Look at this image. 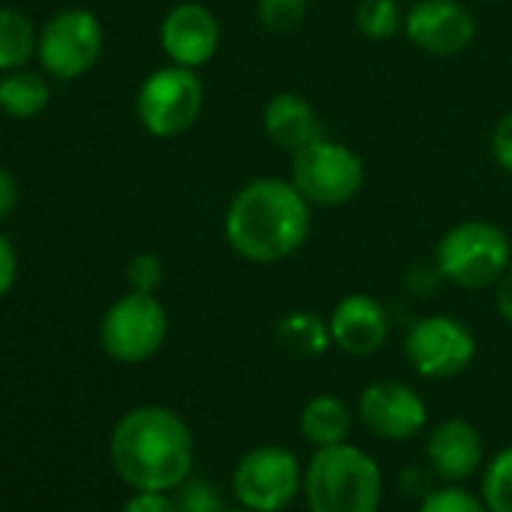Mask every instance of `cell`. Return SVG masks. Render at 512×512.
<instances>
[{
    "mask_svg": "<svg viewBox=\"0 0 512 512\" xmlns=\"http://www.w3.org/2000/svg\"><path fill=\"white\" fill-rule=\"evenodd\" d=\"M16 208H19V181L7 166H0V223L10 220Z\"/></svg>",
    "mask_w": 512,
    "mask_h": 512,
    "instance_id": "cell-30",
    "label": "cell"
},
{
    "mask_svg": "<svg viewBox=\"0 0 512 512\" xmlns=\"http://www.w3.org/2000/svg\"><path fill=\"white\" fill-rule=\"evenodd\" d=\"M476 4H497V0H476Z\"/></svg>",
    "mask_w": 512,
    "mask_h": 512,
    "instance_id": "cell-33",
    "label": "cell"
},
{
    "mask_svg": "<svg viewBox=\"0 0 512 512\" xmlns=\"http://www.w3.org/2000/svg\"><path fill=\"white\" fill-rule=\"evenodd\" d=\"M512 266V241L491 220H461L449 226L434 247V269L440 281L461 290H485Z\"/></svg>",
    "mask_w": 512,
    "mask_h": 512,
    "instance_id": "cell-4",
    "label": "cell"
},
{
    "mask_svg": "<svg viewBox=\"0 0 512 512\" xmlns=\"http://www.w3.org/2000/svg\"><path fill=\"white\" fill-rule=\"evenodd\" d=\"M220 512H250V509H247V506H241V503H238V506H223V509H220Z\"/></svg>",
    "mask_w": 512,
    "mask_h": 512,
    "instance_id": "cell-32",
    "label": "cell"
},
{
    "mask_svg": "<svg viewBox=\"0 0 512 512\" xmlns=\"http://www.w3.org/2000/svg\"><path fill=\"white\" fill-rule=\"evenodd\" d=\"M205 85L190 67L166 64L148 73L136 91V118L154 139H178L199 121Z\"/></svg>",
    "mask_w": 512,
    "mask_h": 512,
    "instance_id": "cell-5",
    "label": "cell"
},
{
    "mask_svg": "<svg viewBox=\"0 0 512 512\" xmlns=\"http://www.w3.org/2000/svg\"><path fill=\"white\" fill-rule=\"evenodd\" d=\"M305 482V467L296 452L281 443H263L244 452L232 470V494L250 512L287 509Z\"/></svg>",
    "mask_w": 512,
    "mask_h": 512,
    "instance_id": "cell-8",
    "label": "cell"
},
{
    "mask_svg": "<svg viewBox=\"0 0 512 512\" xmlns=\"http://www.w3.org/2000/svg\"><path fill=\"white\" fill-rule=\"evenodd\" d=\"M314 205L290 178H253L235 190L223 214V235L235 256L253 266L284 263L311 235Z\"/></svg>",
    "mask_w": 512,
    "mask_h": 512,
    "instance_id": "cell-1",
    "label": "cell"
},
{
    "mask_svg": "<svg viewBox=\"0 0 512 512\" xmlns=\"http://www.w3.org/2000/svg\"><path fill=\"white\" fill-rule=\"evenodd\" d=\"M356 31L371 43H386L404 34V13L398 0H359L353 13Z\"/></svg>",
    "mask_w": 512,
    "mask_h": 512,
    "instance_id": "cell-21",
    "label": "cell"
},
{
    "mask_svg": "<svg viewBox=\"0 0 512 512\" xmlns=\"http://www.w3.org/2000/svg\"><path fill=\"white\" fill-rule=\"evenodd\" d=\"M299 428L314 449L347 443L353 431V413L338 395H314L299 413Z\"/></svg>",
    "mask_w": 512,
    "mask_h": 512,
    "instance_id": "cell-17",
    "label": "cell"
},
{
    "mask_svg": "<svg viewBox=\"0 0 512 512\" xmlns=\"http://www.w3.org/2000/svg\"><path fill=\"white\" fill-rule=\"evenodd\" d=\"M302 494L308 512H377L383 500L380 464L353 443L314 449Z\"/></svg>",
    "mask_w": 512,
    "mask_h": 512,
    "instance_id": "cell-3",
    "label": "cell"
},
{
    "mask_svg": "<svg viewBox=\"0 0 512 512\" xmlns=\"http://www.w3.org/2000/svg\"><path fill=\"white\" fill-rule=\"evenodd\" d=\"M19 281V253L7 232H0V299L10 296Z\"/></svg>",
    "mask_w": 512,
    "mask_h": 512,
    "instance_id": "cell-28",
    "label": "cell"
},
{
    "mask_svg": "<svg viewBox=\"0 0 512 512\" xmlns=\"http://www.w3.org/2000/svg\"><path fill=\"white\" fill-rule=\"evenodd\" d=\"M311 0H256V22L269 34H293L305 25Z\"/></svg>",
    "mask_w": 512,
    "mask_h": 512,
    "instance_id": "cell-23",
    "label": "cell"
},
{
    "mask_svg": "<svg viewBox=\"0 0 512 512\" xmlns=\"http://www.w3.org/2000/svg\"><path fill=\"white\" fill-rule=\"evenodd\" d=\"M40 31L16 7H0V73L22 70L37 58Z\"/></svg>",
    "mask_w": 512,
    "mask_h": 512,
    "instance_id": "cell-20",
    "label": "cell"
},
{
    "mask_svg": "<svg viewBox=\"0 0 512 512\" xmlns=\"http://www.w3.org/2000/svg\"><path fill=\"white\" fill-rule=\"evenodd\" d=\"M52 88L46 73L40 70H10L0 73V112L16 118V121H31L49 109Z\"/></svg>",
    "mask_w": 512,
    "mask_h": 512,
    "instance_id": "cell-18",
    "label": "cell"
},
{
    "mask_svg": "<svg viewBox=\"0 0 512 512\" xmlns=\"http://www.w3.org/2000/svg\"><path fill=\"white\" fill-rule=\"evenodd\" d=\"M275 341L293 359H320L332 347L329 320L314 311H290L275 323Z\"/></svg>",
    "mask_w": 512,
    "mask_h": 512,
    "instance_id": "cell-19",
    "label": "cell"
},
{
    "mask_svg": "<svg viewBox=\"0 0 512 512\" xmlns=\"http://www.w3.org/2000/svg\"><path fill=\"white\" fill-rule=\"evenodd\" d=\"M482 458H485L482 434L467 419L449 416L428 431L425 461L431 476L443 479L446 485H461L464 479L479 473Z\"/></svg>",
    "mask_w": 512,
    "mask_h": 512,
    "instance_id": "cell-15",
    "label": "cell"
},
{
    "mask_svg": "<svg viewBox=\"0 0 512 512\" xmlns=\"http://www.w3.org/2000/svg\"><path fill=\"white\" fill-rule=\"evenodd\" d=\"M121 512H178V506L166 491H133Z\"/></svg>",
    "mask_w": 512,
    "mask_h": 512,
    "instance_id": "cell-29",
    "label": "cell"
},
{
    "mask_svg": "<svg viewBox=\"0 0 512 512\" xmlns=\"http://www.w3.org/2000/svg\"><path fill=\"white\" fill-rule=\"evenodd\" d=\"M263 133L281 151L296 154L305 145H311L314 139H320L323 127H320V115L308 97H302L296 91H278L263 106Z\"/></svg>",
    "mask_w": 512,
    "mask_h": 512,
    "instance_id": "cell-16",
    "label": "cell"
},
{
    "mask_svg": "<svg viewBox=\"0 0 512 512\" xmlns=\"http://www.w3.org/2000/svg\"><path fill=\"white\" fill-rule=\"evenodd\" d=\"M160 49L169 64L199 70L214 61L220 49V19L199 0H181L160 22Z\"/></svg>",
    "mask_w": 512,
    "mask_h": 512,
    "instance_id": "cell-13",
    "label": "cell"
},
{
    "mask_svg": "<svg viewBox=\"0 0 512 512\" xmlns=\"http://www.w3.org/2000/svg\"><path fill=\"white\" fill-rule=\"evenodd\" d=\"M290 181L302 190V196L311 205L341 208L362 193L365 163L350 145L320 136L293 154Z\"/></svg>",
    "mask_w": 512,
    "mask_h": 512,
    "instance_id": "cell-7",
    "label": "cell"
},
{
    "mask_svg": "<svg viewBox=\"0 0 512 512\" xmlns=\"http://www.w3.org/2000/svg\"><path fill=\"white\" fill-rule=\"evenodd\" d=\"M163 278H166V269H163V260L151 250H142L136 256H130L127 263V287L136 290V293H157L163 287Z\"/></svg>",
    "mask_w": 512,
    "mask_h": 512,
    "instance_id": "cell-25",
    "label": "cell"
},
{
    "mask_svg": "<svg viewBox=\"0 0 512 512\" xmlns=\"http://www.w3.org/2000/svg\"><path fill=\"white\" fill-rule=\"evenodd\" d=\"M491 154H494V163L512 175V109L503 112L491 130Z\"/></svg>",
    "mask_w": 512,
    "mask_h": 512,
    "instance_id": "cell-27",
    "label": "cell"
},
{
    "mask_svg": "<svg viewBox=\"0 0 512 512\" xmlns=\"http://www.w3.org/2000/svg\"><path fill=\"white\" fill-rule=\"evenodd\" d=\"M169 338V314L154 293L118 296L100 320V347L118 365L154 359Z\"/></svg>",
    "mask_w": 512,
    "mask_h": 512,
    "instance_id": "cell-6",
    "label": "cell"
},
{
    "mask_svg": "<svg viewBox=\"0 0 512 512\" xmlns=\"http://www.w3.org/2000/svg\"><path fill=\"white\" fill-rule=\"evenodd\" d=\"M482 500L488 512H512V446L500 449L482 470Z\"/></svg>",
    "mask_w": 512,
    "mask_h": 512,
    "instance_id": "cell-22",
    "label": "cell"
},
{
    "mask_svg": "<svg viewBox=\"0 0 512 512\" xmlns=\"http://www.w3.org/2000/svg\"><path fill=\"white\" fill-rule=\"evenodd\" d=\"M404 37L425 55L455 58L476 40V19L461 0H419L404 13Z\"/></svg>",
    "mask_w": 512,
    "mask_h": 512,
    "instance_id": "cell-11",
    "label": "cell"
},
{
    "mask_svg": "<svg viewBox=\"0 0 512 512\" xmlns=\"http://www.w3.org/2000/svg\"><path fill=\"white\" fill-rule=\"evenodd\" d=\"M494 308L497 314L512 326V266L500 275V281L494 284Z\"/></svg>",
    "mask_w": 512,
    "mask_h": 512,
    "instance_id": "cell-31",
    "label": "cell"
},
{
    "mask_svg": "<svg viewBox=\"0 0 512 512\" xmlns=\"http://www.w3.org/2000/svg\"><path fill=\"white\" fill-rule=\"evenodd\" d=\"M175 506H178V512H220L223 509L220 494L214 491V485H208L202 479H187L178 488Z\"/></svg>",
    "mask_w": 512,
    "mask_h": 512,
    "instance_id": "cell-26",
    "label": "cell"
},
{
    "mask_svg": "<svg viewBox=\"0 0 512 512\" xmlns=\"http://www.w3.org/2000/svg\"><path fill=\"white\" fill-rule=\"evenodd\" d=\"M419 512H488L485 500L470 494L461 485H446V488H434L422 497Z\"/></svg>",
    "mask_w": 512,
    "mask_h": 512,
    "instance_id": "cell-24",
    "label": "cell"
},
{
    "mask_svg": "<svg viewBox=\"0 0 512 512\" xmlns=\"http://www.w3.org/2000/svg\"><path fill=\"white\" fill-rule=\"evenodd\" d=\"M329 332H332V347H338L353 359H365L383 350L392 323L380 299L368 293H347L335 302L329 314Z\"/></svg>",
    "mask_w": 512,
    "mask_h": 512,
    "instance_id": "cell-14",
    "label": "cell"
},
{
    "mask_svg": "<svg viewBox=\"0 0 512 512\" xmlns=\"http://www.w3.org/2000/svg\"><path fill=\"white\" fill-rule=\"evenodd\" d=\"M404 356L419 377L449 380L470 368L476 356V338L452 314H428L407 329Z\"/></svg>",
    "mask_w": 512,
    "mask_h": 512,
    "instance_id": "cell-10",
    "label": "cell"
},
{
    "mask_svg": "<svg viewBox=\"0 0 512 512\" xmlns=\"http://www.w3.org/2000/svg\"><path fill=\"white\" fill-rule=\"evenodd\" d=\"M359 419L380 440H410L428 425L422 395L401 380H374L359 392Z\"/></svg>",
    "mask_w": 512,
    "mask_h": 512,
    "instance_id": "cell-12",
    "label": "cell"
},
{
    "mask_svg": "<svg viewBox=\"0 0 512 512\" xmlns=\"http://www.w3.org/2000/svg\"><path fill=\"white\" fill-rule=\"evenodd\" d=\"M103 46H106L103 22L91 10L73 7L55 13L40 28L37 61L46 76L58 82H76L97 67Z\"/></svg>",
    "mask_w": 512,
    "mask_h": 512,
    "instance_id": "cell-9",
    "label": "cell"
},
{
    "mask_svg": "<svg viewBox=\"0 0 512 512\" xmlns=\"http://www.w3.org/2000/svg\"><path fill=\"white\" fill-rule=\"evenodd\" d=\"M109 461L130 491H178L196 461L190 425L163 404L127 410L109 434Z\"/></svg>",
    "mask_w": 512,
    "mask_h": 512,
    "instance_id": "cell-2",
    "label": "cell"
}]
</instances>
